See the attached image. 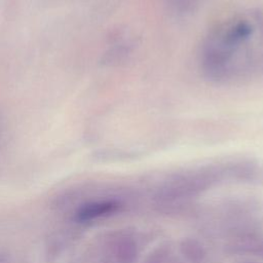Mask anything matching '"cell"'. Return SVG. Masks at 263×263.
Listing matches in <instances>:
<instances>
[{"mask_svg": "<svg viewBox=\"0 0 263 263\" xmlns=\"http://www.w3.org/2000/svg\"><path fill=\"white\" fill-rule=\"evenodd\" d=\"M137 256V247L133 239L124 238L118 245V257L122 263H133Z\"/></svg>", "mask_w": 263, "mask_h": 263, "instance_id": "7a4b0ae2", "label": "cell"}, {"mask_svg": "<svg viewBox=\"0 0 263 263\" xmlns=\"http://www.w3.org/2000/svg\"><path fill=\"white\" fill-rule=\"evenodd\" d=\"M182 251L184 256H186L189 260L198 262L200 261L204 256V251L202 246H200L195 240H185L182 245Z\"/></svg>", "mask_w": 263, "mask_h": 263, "instance_id": "3957f363", "label": "cell"}, {"mask_svg": "<svg viewBox=\"0 0 263 263\" xmlns=\"http://www.w3.org/2000/svg\"><path fill=\"white\" fill-rule=\"evenodd\" d=\"M118 204L112 200L93 201L84 204L77 212V220L81 222L92 221L116 211Z\"/></svg>", "mask_w": 263, "mask_h": 263, "instance_id": "6da1fadb", "label": "cell"}]
</instances>
